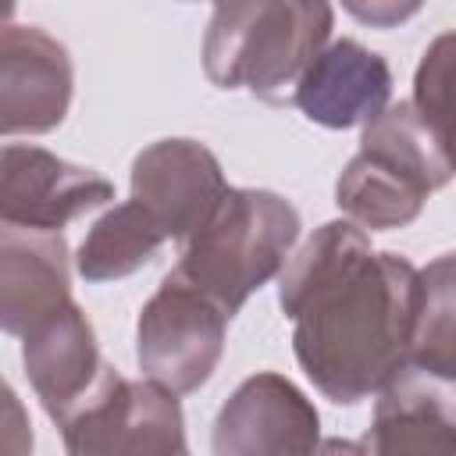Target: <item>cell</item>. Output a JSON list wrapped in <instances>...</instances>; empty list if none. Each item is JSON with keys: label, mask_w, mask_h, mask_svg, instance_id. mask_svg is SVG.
I'll use <instances>...</instances> for the list:
<instances>
[{"label": "cell", "mask_w": 456, "mask_h": 456, "mask_svg": "<svg viewBox=\"0 0 456 456\" xmlns=\"http://www.w3.org/2000/svg\"><path fill=\"white\" fill-rule=\"evenodd\" d=\"M417 274L406 256L374 253L353 221H328L299 246L278 278V303L317 392L353 406L410 370Z\"/></svg>", "instance_id": "obj_1"}, {"label": "cell", "mask_w": 456, "mask_h": 456, "mask_svg": "<svg viewBox=\"0 0 456 456\" xmlns=\"http://www.w3.org/2000/svg\"><path fill=\"white\" fill-rule=\"evenodd\" d=\"M335 11L310 0L217 4L203 36V71L217 89L292 103L299 78L331 36Z\"/></svg>", "instance_id": "obj_2"}, {"label": "cell", "mask_w": 456, "mask_h": 456, "mask_svg": "<svg viewBox=\"0 0 456 456\" xmlns=\"http://www.w3.org/2000/svg\"><path fill=\"white\" fill-rule=\"evenodd\" d=\"M296 239L299 214L289 200L267 189H228L207 224L182 242L171 271L232 317L285 267Z\"/></svg>", "instance_id": "obj_3"}, {"label": "cell", "mask_w": 456, "mask_h": 456, "mask_svg": "<svg viewBox=\"0 0 456 456\" xmlns=\"http://www.w3.org/2000/svg\"><path fill=\"white\" fill-rule=\"evenodd\" d=\"M449 178L442 146L406 100L363 128L356 157L335 182V203L353 224L388 232L410 224Z\"/></svg>", "instance_id": "obj_4"}, {"label": "cell", "mask_w": 456, "mask_h": 456, "mask_svg": "<svg viewBox=\"0 0 456 456\" xmlns=\"http://www.w3.org/2000/svg\"><path fill=\"white\" fill-rule=\"evenodd\" d=\"M57 428L68 456H189L178 395L157 381H128L107 363Z\"/></svg>", "instance_id": "obj_5"}, {"label": "cell", "mask_w": 456, "mask_h": 456, "mask_svg": "<svg viewBox=\"0 0 456 456\" xmlns=\"http://www.w3.org/2000/svg\"><path fill=\"white\" fill-rule=\"evenodd\" d=\"M228 314L182 281L175 271L164 274L160 289L146 299L135 324V360L146 381L185 395L196 392L224 353Z\"/></svg>", "instance_id": "obj_6"}, {"label": "cell", "mask_w": 456, "mask_h": 456, "mask_svg": "<svg viewBox=\"0 0 456 456\" xmlns=\"http://www.w3.org/2000/svg\"><path fill=\"white\" fill-rule=\"evenodd\" d=\"M321 445L314 403L281 374L246 378L217 410L210 431L214 456H310Z\"/></svg>", "instance_id": "obj_7"}, {"label": "cell", "mask_w": 456, "mask_h": 456, "mask_svg": "<svg viewBox=\"0 0 456 456\" xmlns=\"http://www.w3.org/2000/svg\"><path fill=\"white\" fill-rule=\"evenodd\" d=\"M114 200V185L93 167L68 164L39 146L7 142L0 171V221L28 232H61L75 217Z\"/></svg>", "instance_id": "obj_8"}, {"label": "cell", "mask_w": 456, "mask_h": 456, "mask_svg": "<svg viewBox=\"0 0 456 456\" xmlns=\"http://www.w3.org/2000/svg\"><path fill=\"white\" fill-rule=\"evenodd\" d=\"M228 189L217 157L196 139H160L132 160V200L175 242L196 235Z\"/></svg>", "instance_id": "obj_9"}, {"label": "cell", "mask_w": 456, "mask_h": 456, "mask_svg": "<svg viewBox=\"0 0 456 456\" xmlns=\"http://www.w3.org/2000/svg\"><path fill=\"white\" fill-rule=\"evenodd\" d=\"M71 57L39 25H4L0 32V132H53L71 107Z\"/></svg>", "instance_id": "obj_10"}, {"label": "cell", "mask_w": 456, "mask_h": 456, "mask_svg": "<svg viewBox=\"0 0 456 456\" xmlns=\"http://www.w3.org/2000/svg\"><path fill=\"white\" fill-rule=\"evenodd\" d=\"M392 68L381 53L356 39L328 43L296 86L292 103L324 128L370 125L388 110Z\"/></svg>", "instance_id": "obj_11"}, {"label": "cell", "mask_w": 456, "mask_h": 456, "mask_svg": "<svg viewBox=\"0 0 456 456\" xmlns=\"http://www.w3.org/2000/svg\"><path fill=\"white\" fill-rule=\"evenodd\" d=\"M356 445L360 456H456V381L406 370L378 395Z\"/></svg>", "instance_id": "obj_12"}, {"label": "cell", "mask_w": 456, "mask_h": 456, "mask_svg": "<svg viewBox=\"0 0 456 456\" xmlns=\"http://www.w3.org/2000/svg\"><path fill=\"white\" fill-rule=\"evenodd\" d=\"M68 242L61 232L0 228V324L7 335H28L36 324L71 303Z\"/></svg>", "instance_id": "obj_13"}, {"label": "cell", "mask_w": 456, "mask_h": 456, "mask_svg": "<svg viewBox=\"0 0 456 456\" xmlns=\"http://www.w3.org/2000/svg\"><path fill=\"white\" fill-rule=\"evenodd\" d=\"M25 374L43 403V410L61 424L96 385L103 360L96 349V331L78 303H68L25 335L21 346Z\"/></svg>", "instance_id": "obj_14"}, {"label": "cell", "mask_w": 456, "mask_h": 456, "mask_svg": "<svg viewBox=\"0 0 456 456\" xmlns=\"http://www.w3.org/2000/svg\"><path fill=\"white\" fill-rule=\"evenodd\" d=\"M164 242L167 235L160 224L135 200H125L86 232L75 253V271L86 281H118L150 264Z\"/></svg>", "instance_id": "obj_15"}, {"label": "cell", "mask_w": 456, "mask_h": 456, "mask_svg": "<svg viewBox=\"0 0 456 456\" xmlns=\"http://www.w3.org/2000/svg\"><path fill=\"white\" fill-rule=\"evenodd\" d=\"M420 306L410 367L456 381V249L435 256L420 274Z\"/></svg>", "instance_id": "obj_16"}, {"label": "cell", "mask_w": 456, "mask_h": 456, "mask_svg": "<svg viewBox=\"0 0 456 456\" xmlns=\"http://www.w3.org/2000/svg\"><path fill=\"white\" fill-rule=\"evenodd\" d=\"M456 175V28L435 36L413 75L410 100Z\"/></svg>", "instance_id": "obj_17"}, {"label": "cell", "mask_w": 456, "mask_h": 456, "mask_svg": "<svg viewBox=\"0 0 456 456\" xmlns=\"http://www.w3.org/2000/svg\"><path fill=\"white\" fill-rule=\"evenodd\" d=\"M7 431H4V456H28L32 452V431L21 420V406L14 388H7Z\"/></svg>", "instance_id": "obj_18"}, {"label": "cell", "mask_w": 456, "mask_h": 456, "mask_svg": "<svg viewBox=\"0 0 456 456\" xmlns=\"http://www.w3.org/2000/svg\"><path fill=\"white\" fill-rule=\"evenodd\" d=\"M417 7H353V14H360V18H367V21H378V25H388V21H395V18H403V14H413Z\"/></svg>", "instance_id": "obj_19"}, {"label": "cell", "mask_w": 456, "mask_h": 456, "mask_svg": "<svg viewBox=\"0 0 456 456\" xmlns=\"http://www.w3.org/2000/svg\"><path fill=\"white\" fill-rule=\"evenodd\" d=\"M310 456H360V445L349 438H324Z\"/></svg>", "instance_id": "obj_20"}]
</instances>
